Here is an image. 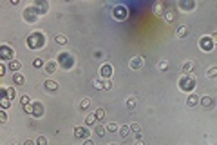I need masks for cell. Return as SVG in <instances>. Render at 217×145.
Returning <instances> with one entry per match:
<instances>
[{"label":"cell","mask_w":217,"mask_h":145,"mask_svg":"<svg viewBox=\"0 0 217 145\" xmlns=\"http://www.w3.org/2000/svg\"><path fill=\"white\" fill-rule=\"evenodd\" d=\"M179 87L183 89V91H192V89L195 87V80H194V76H188V74H185V76L179 80Z\"/></svg>","instance_id":"6da1fadb"},{"label":"cell","mask_w":217,"mask_h":145,"mask_svg":"<svg viewBox=\"0 0 217 145\" xmlns=\"http://www.w3.org/2000/svg\"><path fill=\"white\" fill-rule=\"evenodd\" d=\"M42 44H45V36H42V34H35V36L27 38V45L31 47H40Z\"/></svg>","instance_id":"7a4b0ae2"},{"label":"cell","mask_w":217,"mask_h":145,"mask_svg":"<svg viewBox=\"0 0 217 145\" xmlns=\"http://www.w3.org/2000/svg\"><path fill=\"white\" fill-rule=\"evenodd\" d=\"M89 134H91V131L87 127H76L74 129V136L81 138V140H89Z\"/></svg>","instance_id":"3957f363"},{"label":"cell","mask_w":217,"mask_h":145,"mask_svg":"<svg viewBox=\"0 0 217 145\" xmlns=\"http://www.w3.org/2000/svg\"><path fill=\"white\" fill-rule=\"evenodd\" d=\"M199 45H201V49H205V51H212L214 49V42H212V38H208V36L201 38L199 40Z\"/></svg>","instance_id":"277c9868"},{"label":"cell","mask_w":217,"mask_h":145,"mask_svg":"<svg viewBox=\"0 0 217 145\" xmlns=\"http://www.w3.org/2000/svg\"><path fill=\"white\" fill-rule=\"evenodd\" d=\"M31 116H36V118H40V116H44V105L40 102H35L33 103V111H31Z\"/></svg>","instance_id":"5b68a950"},{"label":"cell","mask_w":217,"mask_h":145,"mask_svg":"<svg viewBox=\"0 0 217 145\" xmlns=\"http://www.w3.org/2000/svg\"><path fill=\"white\" fill-rule=\"evenodd\" d=\"M36 18H38V13H36L35 9H29V8H27V9L24 11V20H27V22H35Z\"/></svg>","instance_id":"8992f818"},{"label":"cell","mask_w":217,"mask_h":145,"mask_svg":"<svg viewBox=\"0 0 217 145\" xmlns=\"http://www.w3.org/2000/svg\"><path fill=\"white\" fill-rule=\"evenodd\" d=\"M0 53H2V60H11L15 56V51H11L8 45H2L0 47Z\"/></svg>","instance_id":"52a82bcc"},{"label":"cell","mask_w":217,"mask_h":145,"mask_svg":"<svg viewBox=\"0 0 217 145\" xmlns=\"http://www.w3.org/2000/svg\"><path fill=\"white\" fill-rule=\"evenodd\" d=\"M143 64H145L143 56H134V58L130 60V64H128V65H130L132 69H141V67H143Z\"/></svg>","instance_id":"ba28073f"},{"label":"cell","mask_w":217,"mask_h":145,"mask_svg":"<svg viewBox=\"0 0 217 145\" xmlns=\"http://www.w3.org/2000/svg\"><path fill=\"white\" fill-rule=\"evenodd\" d=\"M100 73H101V76H103V78H111V74H112V67L111 65H103V67H101L100 69Z\"/></svg>","instance_id":"9c48e42d"},{"label":"cell","mask_w":217,"mask_h":145,"mask_svg":"<svg viewBox=\"0 0 217 145\" xmlns=\"http://www.w3.org/2000/svg\"><path fill=\"white\" fill-rule=\"evenodd\" d=\"M199 100H201V98H197L195 94H190L188 98H186V105H188V107H195V105L199 103Z\"/></svg>","instance_id":"30bf717a"},{"label":"cell","mask_w":217,"mask_h":145,"mask_svg":"<svg viewBox=\"0 0 217 145\" xmlns=\"http://www.w3.org/2000/svg\"><path fill=\"white\" fill-rule=\"evenodd\" d=\"M56 69H58V64L56 62H47L45 64V73H56Z\"/></svg>","instance_id":"8fae6325"},{"label":"cell","mask_w":217,"mask_h":145,"mask_svg":"<svg viewBox=\"0 0 217 145\" xmlns=\"http://www.w3.org/2000/svg\"><path fill=\"white\" fill-rule=\"evenodd\" d=\"M9 69H11L13 73H18L20 69H22V64H20L18 60H11V62H9Z\"/></svg>","instance_id":"7c38bea8"},{"label":"cell","mask_w":217,"mask_h":145,"mask_svg":"<svg viewBox=\"0 0 217 145\" xmlns=\"http://www.w3.org/2000/svg\"><path fill=\"white\" fill-rule=\"evenodd\" d=\"M44 87L47 89V91H56V89H58V84H56V82H53V80H47L45 84H44Z\"/></svg>","instance_id":"4fadbf2b"},{"label":"cell","mask_w":217,"mask_h":145,"mask_svg":"<svg viewBox=\"0 0 217 145\" xmlns=\"http://www.w3.org/2000/svg\"><path fill=\"white\" fill-rule=\"evenodd\" d=\"M13 82H15V85H22L25 78H24V74H20V73H15V76H13Z\"/></svg>","instance_id":"5bb4252c"},{"label":"cell","mask_w":217,"mask_h":145,"mask_svg":"<svg viewBox=\"0 0 217 145\" xmlns=\"http://www.w3.org/2000/svg\"><path fill=\"white\" fill-rule=\"evenodd\" d=\"M212 102H214L212 96H203V98L199 100V103H201L203 107H210V105H212Z\"/></svg>","instance_id":"9a60e30c"},{"label":"cell","mask_w":217,"mask_h":145,"mask_svg":"<svg viewBox=\"0 0 217 145\" xmlns=\"http://www.w3.org/2000/svg\"><path fill=\"white\" fill-rule=\"evenodd\" d=\"M54 42H56L58 45H65L67 44V36L65 34H56V36H54Z\"/></svg>","instance_id":"2e32d148"},{"label":"cell","mask_w":217,"mask_h":145,"mask_svg":"<svg viewBox=\"0 0 217 145\" xmlns=\"http://www.w3.org/2000/svg\"><path fill=\"white\" fill-rule=\"evenodd\" d=\"M186 34H188V27H186V25H179V27H177V36H179V38H185Z\"/></svg>","instance_id":"e0dca14e"},{"label":"cell","mask_w":217,"mask_h":145,"mask_svg":"<svg viewBox=\"0 0 217 145\" xmlns=\"http://www.w3.org/2000/svg\"><path fill=\"white\" fill-rule=\"evenodd\" d=\"M119 134H121V138H127L128 134H130V125H121L119 127Z\"/></svg>","instance_id":"ac0fdd59"},{"label":"cell","mask_w":217,"mask_h":145,"mask_svg":"<svg viewBox=\"0 0 217 145\" xmlns=\"http://www.w3.org/2000/svg\"><path fill=\"white\" fill-rule=\"evenodd\" d=\"M89 107H91V100L89 98H83V100L80 102V109H81V111H85V109H89Z\"/></svg>","instance_id":"d6986e66"},{"label":"cell","mask_w":217,"mask_h":145,"mask_svg":"<svg viewBox=\"0 0 217 145\" xmlns=\"http://www.w3.org/2000/svg\"><path fill=\"white\" fill-rule=\"evenodd\" d=\"M16 96V89H13V87H9V89H5V98H15Z\"/></svg>","instance_id":"ffe728a7"},{"label":"cell","mask_w":217,"mask_h":145,"mask_svg":"<svg viewBox=\"0 0 217 145\" xmlns=\"http://www.w3.org/2000/svg\"><path fill=\"white\" fill-rule=\"evenodd\" d=\"M192 69H194V64H192V62H186V64H183V73H185V74H188Z\"/></svg>","instance_id":"44dd1931"},{"label":"cell","mask_w":217,"mask_h":145,"mask_svg":"<svg viewBox=\"0 0 217 145\" xmlns=\"http://www.w3.org/2000/svg\"><path fill=\"white\" fill-rule=\"evenodd\" d=\"M116 131H119V127H118L114 122H111V123L107 125V133H116Z\"/></svg>","instance_id":"7402d4cb"},{"label":"cell","mask_w":217,"mask_h":145,"mask_svg":"<svg viewBox=\"0 0 217 145\" xmlns=\"http://www.w3.org/2000/svg\"><path fill=\"white\" fill-rule=\"evenodd\" d=\"M94 122H96V116L94 114H87L85 116V125H92Z\"/></svg>","instance_id":"603a6c76"},{"label":"cell","mask_w":217,"mask_h":145,"mask_svg":"<svg viewBox=\"0 0 217 145\" xmlns=\"http://www.w3.org/2000/svg\"><path fill=\"white\" fill-rule=\"evenodd\" d=\"M94 116H96V120H103L105 118V111L103 109H96V111H94Z\"/></svg>","instance_id":"cb8c5ba5"},{"label":"cell","mask_w":217,"mask_h":145,"mask_svg":"<svg viewBox=\"0 0 217 145\" xmlns=\"http://www.w3.org/2000/svg\"><path fill=\"white\" fill-rule=\"evenodd\" d=\"M206 76H208V78H215V76H217V67H210L208 73H206Z\"/></svg>","instance_id":"d4e9b609"},{"label":"cell","mask_w":217,"mask_h":145,"mask_svg":"<svg viewBox=\"0 0 217 145\" xmlns=\"http://www.w3.org/2000/svg\"><path fill=\"white\" fill-rule=\"evenodd\" d=\"M36 8H38V11H40V13H45L49 5H47L45 2H38V4H36Z\"/></svg>","instance_id":"484cf974"},{"label":"cell","mask_w":217,"mask_h":145,"mask_svg":"<svg viewBox=\"0 0 217 145\" xmlns=\"http://www.w3.org/2000/svg\"><path fill=\"white\" fill-rule=\"evenodd\" d=\"M134 107H136V98H132V96H130V98L127 100V109H130V111H132Z\"/></svg>","instance_id":"4316f807"},{"label":"cell","mask_w":217,"mask_h":145,"mask_svg":"<svg viewBox=\"0 0 217 145\" xmlns=\"http://www.w3.org/2000/svg\"><path fill=\"white\" fill-rule=\"evenodd\" d=\"M105 133H107V127H96V134H98L100 138H103Z\"/></svg>","instance_id":"83f0119b"},{"label":"cell","mask_w":217,"mask_h":145,"mask_svg":"<svg viewBox=\"0 0 217 145\" xmlns=\"http://www.w3.org/2000/svg\"><path fill=\"white\" fill-rule=\"evenodd\" d=\"M130 131L138 134V133H141V125H139V123H132V125H130Z\"/></svg>","instance_id":"f1b7e54d"},{"label":"cell","mask_w":217,"mask_h":145,"mask_svg":"<svg viewBox=\"0 0 217 145\" xmlns=\"http://www.w3.org/2000/svg\"><path fill=\"white\" fill-rule=\"evenodd\" d=\"M29 102H31V98L27 94H24L22 98H20V103H22V105H29Z\"/></svg>","instance_id":"f546056e"},{"label":"cell","mask_w":217,"mask_h":145,"mask_svg":"<svg viewBox=\"0 0 217 145\" xmlns=\"http://www.w3.org/2000/svg\"><path fill=\"white\" fill-rule=\"evenodd\" d=\"M174 16H175V15H174L172 11H167V13H165V20H167V22H172Z\"/></svg>","instance_id":"4dcf8cb0"},{"label":"cell","mask_w":217,"mask_h":145,"mask_svg":"<svg viewBox=\"0 0 217 145\" xmlns=\"http://www.w3.org/2000/svg\"><path fill=\"white\" fill-rule=\"evenodd\" d=\"M11 105V100L9 98H5V96H4V98H2V109H8Z\"/></svg>","instance_id":"1f68e13d"},{"label":"cell","mask_w":217,"mask_h":145,"mask_svg":"<svg viewBox=\"0 0 217 145\" xmlns=\"http://www.w3.org/2000/svg\"><path fill=\"white\" fill-rule=\"evenodd\" d=\"M36 145H47V138H45V136H38Z\"/></svg>","instance_id":"d6a6232c"},{"label":"cell","mask_w":217,"mask_h":145,"mask_svg":"<svg viewBox=\"0 0 217 145\" xmlns=\"http://www.w3.org/2000/svg\"><path fill=\"white\" fill-rule=\"evenodd\" d=\"M33 65H35V67H42V65H44V62H42V58H36L35 62H33Z\"/></svg>","instance_id":"836d02e7"},{"label":"cell","mask_w":217,"mask_h":145,"mask_svg":"<svg viewBox=\"0 0 217 145\" xmlns=\"http://www.w3.org/2000/svg\"><path fill=\"white\" fill-rule=\"evenodd\" d=\"M111 87H112L111 80H105V82H103V89H105V91H108V89H111Z\"/></svg>","instance_id":"e575fe53"},{"label":"cell","mask_w":217,"mask_h":145,"mask_svg":"<svg viewBox=\"0 0 217 145\" xmlns=\"http://www.w3.org/2000/svg\"><path fill=\"white\" fill-rule=\"evenodd\" d=\"M5 120H8V114H5V111H2V113H0V122L5 123Z\"/></svg>","instance_id":"d590c367"},{"label":"cell","mask_w":217,"mask_h":145,"mask_svg":"<svg viewBox=\"0 0 217 145\" xmlns=\"http://www.w3.org/2000/svg\"><path fill=\"white\" fill-rule=\"evenodd\" d=\"M94 87L96 89H103V84H101L100 80H94Z\"/></svg>","instance_id":"8d00e7d4"},{"label":"cell","mask_w":217,"mask_h":145,"mask_svg":"<svg viewBox=\"0 0 217 145\" xmlns=\"http://www.w3.org/2000/svg\"><path fill=\"white\" fill-rule=\"evenodd\" d=\"M24 111L31 114V111H33V105H31V103H29V105H24Z\"/></svg>","instance_id":"74e56055"},{"label":"cell","mask_w":217,"mask_h":145,"mask_svg":"<svg viewBox=\"0 0 217 145\" xmlns=\"http://www.w3.org/2000/svg\"><path fill=\"white\" fill-rule=\"evenodd\" d=\"M167 67H168V62H161V64H159V69H163V71H165Z\"/></svg>","instance_id":"f35d334b"},{"label":"cell","mask_w":217,"mask_h":145,"mask_svg":"<svg viewBox=\"0 0 217 145\" xmlns=\"http://www.w3.org/2000/svg\"><path fill=\"white\" fill-rule=\"evenodd\" d=\"M210 38H212L214 44H217V33H212V36H210Z\"/></svg>","instance_id":"ab89813d"},{"label":"cell","mask_w":217,"mask_h":145,"mask_svg":"<svg viewBox=\"0 0 217 145\" xmlns=\"http://www.w3.org/2000/svg\"><path fill=\"white\" fill-rule=\"evenodd\" d=\"M24 145H36V143L33 142V140H25V142H24Z\"/></svg>","instance_id":"60d3db41"},{"label":"cell","mask_w":217,"mask_h":145,"mask_svg":"<svg viewBox=\"0 0 217 145\" xmlns=\"http://www.w3.org/2000/svg\"><path fill=\"white\" fill-rule=\"evenodd\" d=\"M83 145H94V142H92V140H85Z\"/></svg>","instance_id":"b9f144b4"},{"label":"cell","mask_w":217,"mask_h":145,"mask_svg":"<svg viewBox=\"0 0 217 145\" xmlns=\"http://www.w3.org/2000/svg\"><path fill=\"white\" fill-rule=\"evenodd\" d=\"M134 145H145V142H143V140H136V143H134Z\"/></svg>","instance_id":"7bdbcfd3"},{"label":"cell","mask_w":217,"mask_h":145,"mask_svg":"<svg viewBox=\"0 0 217 145\" xmlns=\"http://www.w3.org/2000/svg\"><path fill=\"white\" fill-rule=\"evenodd\" d=\"M108 145H118V143H108Z\"/></svg>","instance_id":"ee69618b"}]
</instances>
